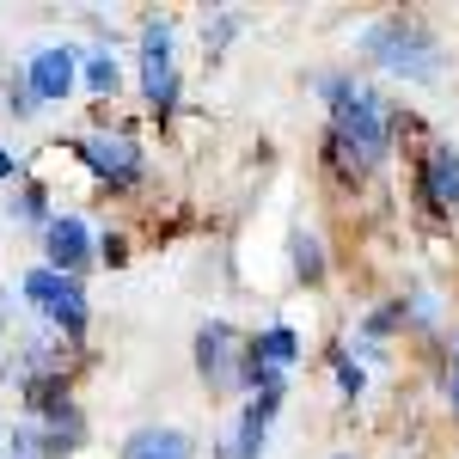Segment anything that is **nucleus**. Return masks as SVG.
I'll return each mask as SVG.
<instances>
[{"label":"nucleus","instance_id":"nucleus-1","mask_svg":"<svg viewBox=\"0 0 459 459\" xmlns=\"http://www.w3.org/2000/svg\"><path fill=\"white\" fill-rule=\"evenodd\" d=\"M325 99H331V117H337V135H343L361 160L386 153V117H380V99H374V92H361L343 74H331V80H325Z\"/></svg>","mask_w":459,"mask_h":459},{"label":"nucleus","instance_id":"nucleus-2","mask_svg":"<svg viewBox=\"0 0 459 459\" xmlns=\"http://www.w3.org/2000/svg\"><path fill=\"white\" fill-rule=\"evenodd\" d=\"M368 56L374 62H386L392 74H411V80H429L435 74V43L417 19H386V25H374L368 31Z\"/></svg>","mask_w":459,"mask_h":459},{"label":"nucleus","instance_id":"nucleus-3","mask_svg":"<svg viewBox=\"0 0 459 459\" xmlns=\"http://www.w3.org/2000/svg\"><path fill=\"white\" fill-rule=\"evenodd\" d=\"M25 300H37V307L56 318L68 337L86 331V288H80V276H62V270H49V264H43V270L25 276Z\"/></svg>","mask_w":459,"mask_h":459},{"label":"nucleus","instance_id":"nucleus-4","mask_svg":"<svg viewBox=\"0 0 459 459\" xmlns=\"http://www.w3.org/2000/svg\"><path fill=\"white\" fill-rule=\"evenodd\" d=\"M142 86L147 105L166 110L178 99V74H172V25H147L142 31Z\"/></svg>","mask_w":459,"mask_h":459},{"label":"nucleus","instance_id":"nucleus-5","mask_svg":"<svg viewBox=\"0 0 459 459\" xmlns=\"http://www.w3.org/2000/svg\"><path fill=\"white\" fill-rule=\"evenodd\" d=\"M233 325H203V337H196V368L209 374V386H221V392H233L239 386V368H233Z\"/></svg>","mask_w":459,"mask_h":459},{"label":"nucleus","instance_id":"nucleus-6","mask_svg":"<svg viewBox=\"0 0 459 459\" xmlns=\"http://www.w3.org/2000/svg\"><path fill=\"white\" fill-rule=\"evenodd\" d=\"M276 404H282V392H257V398L246 404V417H239V429L227 435L221 459H257V454H264V435H270V417H276Z\"/></svg>","mask_w":459,"mask_h":459},{"label":"nucleus","instance_id":"nucleus-7","mask_svg":"<svg viewBox=\"0 0 459 459\" xmlns=\"http://www.w3.org/2000/svg\"><path fill=\"white\" fill-rule=\"evenodd\" d=\"M43 251H49V270L74 276V270L86 264V251H92V239H86V221H80V214H56V221L43 227Z\"/></svg>","mask_w":459,"mask_h":459},{"label":"nucleus","instance_id":"nucleus-8","mask_svg":"<svg viewBox=\"0 0 459 459\" xmlns=\"http://www.w3.org/2000/svg\"><path fill=\"white\" fill-rule=\"evenodd\" d=\"M31 86V99H43V105H62L74 92V49H37L31 56V74H25Z\"/></svg>","mask_w":459,"mask_h":459},{"label":"nucleus","instance_id":"nucleus-9","mask_svg":"<svg viewBox=\"0 0 459 459\" xmlns=\"http://www.w3.org/2000/svg\"><path fill=\"white\" fill-rule=\"evenodd\" d=\"M80 153L110 184H129V178L142 172V153H135V142H123V135H92V142H80Z\"/></svg>","mask_w":459,"mask_h":459},{"label":"nucleus","instance_id":"nucleus-10","mask_svg":"<svg viewBox=\"0 0 459 459\" xmlns=\"http://www.w3.org/2000/svg\"><path fill=\"white\" fill-rule=\"evenodd\" d=\"M423 196L435 209H459V147H435V153H429Z\"/></svg>","mask_w":459,"mask_h":459},{"label":"nucleus","instance_id":"nucleus-11","mask_svg":"<svg viewBox=\"0 0 459 459\" xmlns=\"http://www.w3.org/2000/svg\"><path fill=\"white\" fill-rule=\"evenodd\" d=\"M190 454L196 447H190L184 429H135L129 447H123V459H190Z\"/></svg>","mask_w":459,"mask_h":459},{"label":"nucleus","instance_id":"nucleus-12","mask_svg":"<svg viewBox=\"0 0 459 459\" xmlns=\"http://www.w3.org/2000/svg\"><path fill=\"white\" fill-rule=\"evenodd\" d=\"M86 86L99 92V99H117V86H123V74L110 56H86Z\"/></svg>","mask_w":459,"mask_h":459},{"label":"nucleus","instance_id":"nucleus-13","mask_svg":"<svg viewBox=\"0 0 459 459\" xmlns=\"http://www.w3.org/2000/svg\"><path fill=\"white\" fill-rule=\"evenodd\" d=\"M331 166H337V178H343V184H361V178H368V160H361L343 135H331Z\"/></svg>","mask_w":459,"mask_h":459},{"label":"nucleus","instance_id":"nucleus-14","mask_svg":"<svg viewBox=\"0 0 459 459\" xmlns=\"http://www.w3.org/2000/svg\"><path fill=\"white\" fill-rule=\"evenodd\" d=\"M294 270H300L307 282H318V276H325V257H318V239H307V233L294 239Z\"/></svg>","mask_w":459,"mask_h":459},{"label":"nucleus","instance_id":"nucleus-15","mask_svg":"<svg viewBox=\"0 0 459 459\" xmlns=\"http://www.w3.org/2000/svg\"><path fill=\"white\" fill-rule=\"evenodd\" d=\"M337 380H343V392H350V398H361V386H368V380H361V368H355L343 350H337Z\"/></svg>","mask_w":459,"mask_h":459},{"label":"nucleus","instance_id":"nucleus-16","mask_svg":"<svg viewBox=\"0 0 459 459\" xmlns=\"http://www.w3.org/2000/svg\"><path fill=\"white\" fill-rule=\"evenodd\" d=\"M99 251H105V264H123V257H129V239H123V233H110Z\"/></svg>","mask_w":459,"mask_h":459},{"label":"nucleus","instance_id":"nucleus-17","mask_svg":"<svg viewBox=\"0 0 459 459\" xmlns=\"http://www.w3.org/2000/svg\"><path fill=\"white\" fill-rule=\"evenodd\" d=\"M6 105H13V110H19V117H31V92H25V86H6Z\"/></svg>","mask_w":459,"mask_h":459},{"label":"nucleus","instance_id":"nucleus-18","mask_svg":"<svg viewBox=\"0 0 459 459\" xmlns=\"http://www.w3.org/2000/svg\"><path fill=\"white\" fill-rule=\"evenodd\" d=\"M447 386H454V404H459V350H454V374H447Z\"/></svg>","mask_w":459,"mask_h":459},{"label":"nucleus","instance_id":"nucleus-19","mask_svg":"<svg viewBox=\"0 0 459 459\" xmlns=\"http://www.w3.org/2000/svg\"><path fill=\"white\" fill-rule=\"evenodd\" d=\"M0 178H13V153L6 147H0Z\"/></svg>","mask_w":459,"mask_h":459}]
</instances>
